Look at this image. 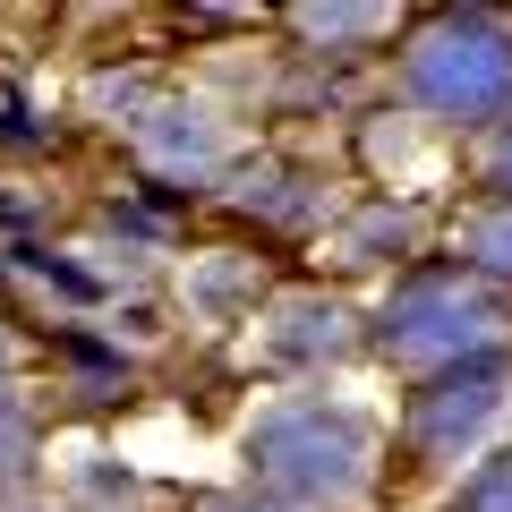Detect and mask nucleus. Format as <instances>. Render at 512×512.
<instances>
[{
  "instance_id": "1",
  "label": "nucleus",
  "mask_w": 512,
  "mask_h": 512,
  "mask_svg": "<svg viewBox=\"0 0 512 512\" xmlns=\"http://www.w3.org/2000/svg\"><path fill=\"white\" fill-rule=\"evenodd\" d=\"M376 444L384 436H376L367 410L299 393V402H274L248 427V470H256V487L274 495V504H291V512H350L376 487Z\"/></svg>"
},
{
  "instance_id": "2",
  "label": "nucleus",
  "mask_w": 512,
  "mask_h": 512,
  "mask_svg": "<svg viewBox=\"0 0 512 512\" xmlns=\"http://www.w3.org/2000/svg\"><path fill=\"white\" fill-rule=\"evenodd\" d=\"M504 333L512 308L495 282L461 274V265H427L410 274L402 291L384 299L376 316V350L410 376H444V367H470V359H504Z\"/></svg>"
},
{
  "instance_id": "3",
  "label": "nucleus",
  "mask_w": 512,
  "mask_h": 512,
  "mask_svg": "<svg viewBox=\"0 0 512 512\" xmlns=\"http://www.w3.org/2000/svg\"><path fill=\"white\" fill-rule=\"evenodd\" d=\"M402 94L444 128H487L512 111V26L495 9H436L402 43Z\"/></svg>"
},
{
  "instance_id": "4",
  "label": "nucleus",
  "mask_w": 512,
  "mask_h": 512,
  "mask_svg": "<svg viewBox=\"0 0 512 512\" xmlns=\"http://www.w3.org/2000/svg\"><path fill=\"white\" fill-rule=\"evenodd\" d=\"M504 384H512L504 359H470V367L427 376L419 393H410V410H402V444L419 461H461L495 419H504Z\"/></svg>"
},
{
  "instance_id": "5",
  "label": "nucleus",
  "mask_w": 512,
  "mask_h": 512,
  "mask_svg": "<svg viewBox=\"0 0 512 512\" xmlns=\"http://www.w3.org/2000/svg\"><path fill=\"white\" fill-rule=\"evenodd\" d=\"M128 146H137V163L154 171V180L171 188H197L222 171V128L205 103H146L128 111Z\"/></svg>"
},
{
  "instance_id": "6",
  "label": "nucleus",
  "mask_w": 512,
  "mask_h": 512,
  "mask_svg": "<svg viewBox=\"0 0 512 512\" xmlns=\"http://www.w3.org/2000/svg\"><path fill=\"white\" fill-rule=\"evenodd\" d=\"M350 342H359V333H350V308L325 299V291L274 299L265 325H256V359H265V367H325V359H342Z\"/></svg>"
},
{
  "instance_id": "7",
  "label": "nucleus",
  "mask_w": 512,
  "mask_h": 512,
  "mask_svg": "<svg viewBox=\"0 0 512 512\" xmlns=\"http://www.w3.org/2000/svg\"><path fill=\"white\" fill-rule=\"evenodd\" d=\"M410 248H419V205H393V197H376L359 222H342V239H333L342 265H384V256H410Z\"/></svg>"
},
{
  "instance_id": "8",
  "label": "nucleus",
  "mask_w": 512,
  "mask_h": 512,
  "mask_svg": "<svg viewBox=\"0 0 512 512\" xmlns=\"http://www.w3.org/2000/svg\"><path fill=\"white\" fill-rule=\"evenodd\" d=\"M461 274L512 282V205H478V214L461 222Z\"/></svg>"
},
{
  "instance_id": "9",
  "label": "nucleus",
  "mask_w": 512,
  "mask_h": 512,
  "mask_svg": "<svg viewBox=\"0 0 512 512\" xmlns=\"http://www.w3.org/2000/svg\"><path fill=\"white\" fill-rule=\"evenodd\" d=\"M291 26H299L308 43H325V52H342V43L393 35V9H291Z\"/></svg>"
},
{
  "instance_id": "10",
  "label": "nucleus",
  "mask_w": 512,
  "mask_h": 512,
  "mask_svg": "<svg viewBox=\"0 0 512 512\" xmlns=\"http://www.w3.org/2000/svg\"><path fill=\"white\" fill-rule=\"evenodd\" d=\"M26 470H35V419L0 393V487H26Z\"/></svg>"
},
{
  "instance_id": "11",
  "label": "nucleus",
  "mask_w": 512,
  "mask_h": 512,
  "mask_svg": "<svg viewBox=\"0 0 512 512\" xmlns=\"http://www.w3.org/2000/svg\"><path fill=\"white\" fill-rule=\"evenodd\" d=\"M453 512H512V453H495V461H478V470L461 478V495H453Z\"/></svg>"
},
{
  "instance_id": "12",
  "label": "nucleus",
  "mask_w": 512,
  "mask_h": 512,
  "mask_svg": "<svg viewBox=\"0 0 512 512\" xmlns=\"http://www.w3.org/2000/svg\"><path fill=\"white\" fill-rule=\"evenodd\" d=\"M205 308H239V299H256V265H214V274L197 282Z\"/></svg>"
},
{
  "instance_id": "13",
  "label": "nucleus",
  "mask_w": 512,
  "mask_h": 512,
  "mask_svg": "<svg viewBox=\"0 0 512 512\" xmlns=\"http://www.w3.org/2000/svg\"><path fill=\"white\" fill-rule=\"evenodd\" d=\"M487 180H495V205H512V111H504V128H495V146H487Z\"/></svg>"
},
{
  "instance_id": "14",
  "label": "nucleus",
  "mask_w": 512,
  "mask_h": 512,
  "mask_svg": "<svg viewBox=\"0 0 512 512\" xmlns=\"http://www.w3.org/2000/svg\"><path fill=\"white\" fill-rule=\"evenodd\" d=\"M197 512H291V504H274V495H205Z\"/></svg>"
},
{
  "instance_id": "15",
  "label": "nucleus",
  "mask_w": 512,
  "mask_h": 512,
  "mask_svg": "<svg viewBox=\"0 0 512 512\" xmlns=\"http://www.w3.org/2000/svg\"><path fill=\"white\" fill-rule=\"evenodd\" d=\"M0 393H9V325H0Z\"/></svg>"
}]
</instances>
